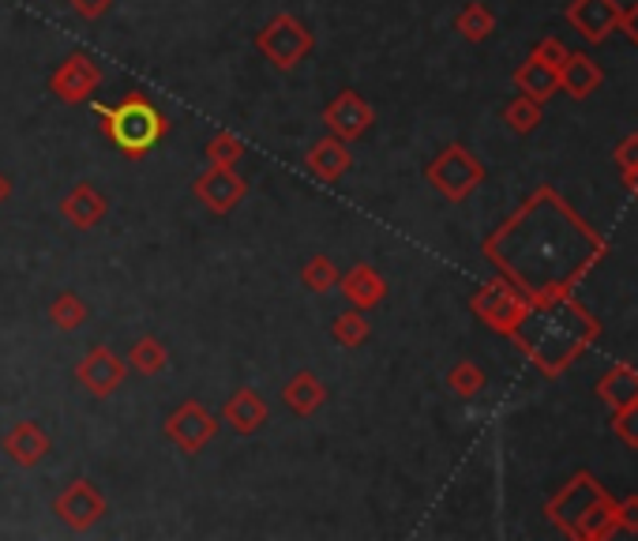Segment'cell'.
Segmentation results:
<instances>
[{
    "label": "cell",
    "instance_id": "obj_1",
    "mask_svg": "<svg viewBox=\"0 0 638 541\" xmlns=\"http://www.w3.org/2000/svg\"><path fill=\"white\" fill-rule=\"evenodd\" d=\"M582 218L567 207L552 189H541L507 218L496 233L484 241V256L499 267L507 282L530 298V304H544L552 298H564L575 290V282L586 275L598 260H605L609 244L601 233H586L575 241H564Z\"/></svg>",
    "mask_w": 638,
    "mask_h": 541
},
{
    "label": "cell",
    "instance_id": "obj_2",
    "mask_svg": "<svg viewBox=\"0 0 638 541\" xmlns=\"http://www.w3.org/2000/svg\"><path fill=\"white\" fill-rule=\"evenodd\" d=\"M598 335H601L598 316L586 312L571 293H564V298H552L544 304H530L526 320L510 338L522 346V353L544 376H559L564 369H571V361Z\"/></svg>",
    "mask_w": 638,
    "mask_h": 541
},
{
    "label": "cell",
    "instance_id": "obj_3",
    "mask_svg": "<svg viewBox=\"0 0 638 541\" xmlns=\"http://www.w3.org/2000/svg\"><path fill=\"white\" fill-rule=\"evenodd\" d=\"M552 527H559L567 538L578 541H605L619 530L616 501L605 493L593 473H575L564 489L544 507Z\"/></svg>",
    "mask_w": 638,
    "mask_h": 541
},
{
    "label": "cell",
    "instance_id": "obj_4",
    "mask_svg": "<svg viewBox=\"0 0 638 541\" xmlns=\"http://www.w3.org/2000/svg\"><path fill=\"white\" fill-rule=\"evenodd\" d=\"M91 113L98 117L106 140L113 143L124 158L151 155V151L169 135V117L143 95H124L121 101H113V106L91 101Z\"/></svg>",
    "mask_w": 638,
    "mask_h": 541
},
{
    "label": "cell",
    "instance_id": "obj_5",
    "mask_svg": "<svg viewBox=\"0 0 638 541\" xmlns=\"http://www.w3.org/2000/svg\"><path fill=\"white\" fill-rule=\"evenodd\" d=\"M429 184L450 203H466L484 184V166L466 143H447L424 169Z\"/></svg>",
    "mask_w": 638,
    "mask_h": 541
},
{
    "label": "cell",
    "instance_id": "obj_6",
    "mask_svg": "<svg viewBox=\"0 0 638 541\" xmlns=\"http://www.w3.org/2000/svg\"><path fill=\"white\" fill-rule=\"evenodd\" d=\"M470 309L484 327H492V332L510 338L518 332V324L526 320V312H530V298H526L515 282H507L504 275H496L473 293Z\"/></svg>",
    "mask_w": 638,
    "mask_h": 541
},
{
    "label": "cell",
    "instance_id": "obj_7",
    "mask_svg": "<svg viewBox=\"0 0 638 541\" xmlns=\"http://www.w3.org/2000/svg\"><path fill=\"white\" fill-rule=\"evenodd\" d=\"M255 49H260L267 64L289 72V68H297L316 49V34L304 27L297 15H275L267 27L255 34Z\"/></svg>",
    "mask_w": 638,
    "mask_h": 541
},
{
    "label": "cell",
    "instance_id": "obj_8",
    "mask_svg": "<svg viewBox=\"0 0 638 541\" xmlns=\"http://www.w3.org/2000/svg\"><path fill=\"white\" fill-rule=\"evenodd\" d=\"M106 512H109L106 496H101V489L87 478H75L72 485H68L64 493H57V501H53V515L68 530H75V534L95 530L98 522L106 519Z\"/></svg>",
    "mask_w": 638,
    "mask_h": 541
},
{
    "label": "cell",
    "instance_id": "obj_9",
    "mask_svg": "<svg viewBox=\"0 0 638 541\" xmlns=\"http://www.w3.org/2000/svg\"><path fill=\"white\" fill-rule=\"evenodd\" d=\"M218 433V418L207 410L203 402H181L173 413L166 418V436H169V444L173 447H181L184 455H200L203 447L215 440Z\"/></svg>",
    "mask_w": 638,
    "mask_h": 541
},
{
    "label": "cell",
    "instance_id": "obj_10",
    "mask_svg": "<svg viewBox=\"0 0 638 541\" xmlns=\"http://www.w3.org/2000/svg\"><path fill=\"white\" fill-rule=\"evenodd\" d=\"M98 83H101V68L95 64V57L83 53V49L80 53H68L64 61L53 68V75H49V91L61 101H68V106L91 101Z\"/></svg>",
    "mask_w": 638,
    "mask_h": 541
},
{
    "label": "cell",
    "instance_id": "obj_11",
    "mask_svg": "<svg viewBox=\"0 0 638 541\" xmlns=\"http://www.w3.org/2000/svg\"><path fill=\"white\" fill-rule=\"evenodd\" d=\"M195 200L203 203L215 215H229L244 196H249V184L237 173V166H207V173L195 177Z\"/></svg>",
    "mask_w": 638,
    "mask_h": 541
},
{
    "label": "cell",
    "instance_id": "obj_12",
    "mask_svg": "<svg viewBox=\"0 0 638 541\" xmlns=\"http://www.w3.org/2000/svg\"><path fill=\"white\" fill-rule=\"evenodd\" d=\"M124 376H128L124 358H117L109 346H95V350H87V358L75 365V384H80L83 392L95 395V399H109V395L124 384Z\"/></svg>",
    "mask_w": 638,
    "mask_h": 541
},
{
    "label": "cell",
    "instance_id": "obj_13",
    "mask_svg": "<svg viewBox=\"0 0 638 541\" xmlns=\"http://www.w3.org/2000/svg\"><path fill=\"white\" fill-rule=\"evenodd\" d=\"M323 124H327L330 135L353 143L376 124V109L357 95V91H342V95H335L327 101V109H323Z\"/></svg>",
    "mask_w": 638,
    "mask_h": 541
},
{
    "label": "cell",
    "instance_id": "obj_14",
    "mask_svg": "<svg viewBox=\"0 0 638 541\" xmlns=\"http://www.w3.org/2000/svg\"><path fill=\"white\" fill-rule=\"evenodd\" d=\"M619 12L624 8L616 0H571L567 4V23L578 31V38H586L590 46H601V41H609V34H616Z\"/></svg>",
    "mask_w": 638,
    "mask_h": 541
},
{
    "label": "cell",
    "instance_id": "obj_15",
    "mask_svg": "<svg viewBox=\"0 0 638 541\" xmlns=\"http://www.w3.org/2000/svg\"><path fill=\"white\" fill-rule=\"evenodd\" d=\"M304 166H309L312 177H320L323 184H338L346 173H350L353 166V155H350V143L338 140V135H323L309 147V155H304Z\"/></svg>",
    "mask_w": 638,
    "mask_h": 541
},
{
    "label": "cell",
    "instance_id": "obj_16",
    "mask_svg": "<svg viewBox=\"0 0 638 541\" xmlns=\"http://www.w3.org/2000/svg\"><path fill=\"white\" fill-rule=\"evenodd\" d=\"M0 447H4V455L15 462V467L31 470L53 452V440H49V433L38 425V421H20V425H12V433L0 440Z\"/></svg>",
    "mask_w": 638,
    "mask_h": 541
},
{
    "label": "cell",
    "instance_id": "obj_17",
    "mask_svg": "<svg viewBox=\"0 0 638 541\" xmlns=\"http://www.w3.org/2000/svg\"><path fill=\"white\" fill-rule=\"evenodd\" d=\"M267 402L255 387H241V392L229 395V402L222 406V421L233 429L237 436H252L255 429L267 425Z\"/></svg>",
    "mask_w": 638,
    "mask_h": 541
},
{
    "label": "cell",
    "instance_id": "obj_18",
    "mask_svg": "<svg viewBox=\"0 0 638 541\" xmlns=\"http://www.w3.org/2000/svg\"><path fill=\"white\" fill-rule=\"evenodd\" d=\"M61 215L75 226V230H95L101 218L109 215V200L101 196L95 184H75V189L61 200Z\"/></svg>",
    "mask_w": 638,
    "mask_h": 541
},
{
    "label": "cell",
    "instance_id": "obj_19",
    "mask_svg": "<svg viewBox=\"0 0 638 541\" xmlns=\"http://www.w3.org/2000/svg\"><path fill=\"white\" fill-rule=\"evenodd\" d=\"M605 83V72H601L598 61H590L586 53H567V61L559 64V91L571 98H590L601 91Z\"/></svg>",
    "mask_w": 638,
    "mask_h": 541
},
{
    "label": "cell",
    "instance_id": "obj_20",
    "mask_svg": "<svg viewBox=\"0 0 638 541\" xmlns=\"http://www.w3.org/2000/svg\"><path fill=\"white\" fill-rule=\"evenodd\" d=\"M282 402L289 406V413H297V418H312V413L327 402V387H323V380L312 369H301L286 380Z\"/></svg>",
    "mask_w": 638,
    "mask_h": 541
},
{
    "label": "cell",
    "instance_id": "obj_21",
    "mask_svg": "<svg viewBox=\"0 0 638 541\" xmlns=\"http://www.w3.org/2000/svg\"><path fill=\"white\" fill-rule=\"evenodd\" d=\"M338 286H342L346 301H350L353 309H364V312L376 309V304L387 298V278L369 264H357L350 275L338 278Z\"/></svg>",
    "mask_w": 638,
    "mask_h": 541
},
{
    "label": "cell",
    "instance_id": "obj_22",
    "mask_svg": "<svg viewBox=\"0 0 638 541\" xmlns=\"http://www.w3.org/2000/svg\"><path fill=\"white\" fill-rule=\"evenodd\" d=\"M515 87H518V95H526V98H533L544 106L552 95H559V68L544 64L530 53L515 68Z\"/></svg>",
    "mask_w": 638,
    "mask_h": 541
},
{
    "label": "cell",
    "instance_id": "obj_23",
    "mask_svg": "<svg viewBox=\"0 0 638 541\" xmlns=\"http://www.w3.org/2000/svg\"><path fill=\"white\" fill-rule=\"evenodd\" d=\"M598 399L609 406V410H624V406L638 402V369L619 361L612 365L605 376L598 380Z\"/></svg>",
    "mask_w": 638,
    "mask_h": 541
},
{
    "label": "cell",
    "instance_id": "obj_24",
    "mask_svg": "<svg viewBox=\"0 0 638 541\" xmlns=\"http://www.w3.org/2000/svg\"><path fill=\"white\" fill-rule=\"evenodd\" d=\"M166 365H169V350L155 335L135 338L132 350H128V369H135L140 376H158V372H166Z\"/></svg>",
    "mask_w": 638,
    "mask_h": 541
},
{
    "label": "cell",
    "instance_id": "obj_25",
    "mask_svg": "<svg viewBox=\"0 0 638 541\" xmlns=\"http://www.w3.org/2000/svg\"><path fill=\"white\" fill-rule=\"evenodd\" d=\"M87 316H91V309H87V301L80 298V293H72V290H64V293H57L53 304H49V324L57 327V332H80L83 324H87Z\"/></svg>",
    "mask_w": 638,
    "mask_h": 541
},
{
    "label": "cell",
    "instance_id": "obj_26",
    "mask_svg": "<svg viewBox=\"0 0 638 541\" xmlns=\"http://www.w3.org/2000/svg\"><path fill=\"white\" fill-rule=\"evenodd\" d=\"M541 121H544V106H541V101H533V98H526V95H518V98L507 101L504 124L515 135H530L533 129H541Z\"/></svg>",
    "mask_w": 638,
    "mask_h": 541
},
{
    "label": "cell",
    "instance_id": "obj_27",
    "mask_svg": "<svg viewBox=\"0 0 638 541\" xmlns=\"http://www.w3.org/2000/svg\"><path fill=\"white\" fill-rule=\"evenodd\" d=\"M484 384H489V376H484V369L478 361H455L447 372V387L450 395H458V399H478L484 392Z\"/></svg>",
    "mask_w": 638,
    "mask_h": 541
},
{
    "label": "cell",
    "instance_id": "obj_28",
    "mask_svg": "<svg viewBox=\"0 0 638 541\" xmlns=\"http://www.w3.org/2000/svg\"><path fill=\"white\" fill-rule=\"evenodd\" d=\"M330 335H335L338 346H346V350H357V346H364V338L372 335V324H369V316H364V309H346L342 316H335V324H330Z\"/></svg>",
    "mask_w": 638,
    "mask_h": 541
},
{
    "label": "cell",
    "instance_id": "obj_29",
    "mask_svg": "<svg viewBox=\"0 0 638 541\" xmlns=\"http://www.w3.org/2000/svg\"><path fill=\"white\" fill-rule=\"evenodd\" d=\"M455 31L462 34L466 41H484L492 31H496V15H492L489 8L481 4V0H470V4L458 12Z\"/></svg>",
    "mask_w": 638,
    "mask_h": 541
},
{
    "label": "cell",
    "instance_id": "obj_30",
    "mask_svg": "<svg viewBox=\"0 0 638 541\" xmlns=\"http://www.w3.org/2000/svg\"><path fill=\"white\" fill-rule=\"evenodd\" d=\"M338 278H342V270H338V264L327 256V252H316V256H312L309 264L301 267V286H304V290H312V293L335 290Z\"/></svg>",
    "mask_w": 638,
    "mask_h": 541
},
{
    "label": "cell",
    "instance_id": "obj_31",
    "mask_svg": "<svg viewBox=\"0 0 638 541\" xmlns=\"http://www.w3.org/2000/svg\"><path fill=\"white\" fill-rule=\"evenodd\" d=\"M203 155H207L210 166H237L244 158V143L237 140L233 132H218L215 140L207 143V151H203Z\"/></svg>",
    "mask_w": 638,
    "mask_h": 541
},
{
    "label": "cell",
    "instance_id": "obj_32",
    "mask_svg": "<svg viewBox=\"0 0 638 541\" xmlns=\"http://www.w3.org/2000/svg\"><path fill=\"white\" fill-rule=\"evenodd\" d=\"M612 433L624 440L627 447H638V402L624 406V410H612Z\"/></svg>",
    "mask_w": 638,
    "mask_h": 541
},
{
    "label": "cell",
    "instance_id": "obj_33",
    "mask_svg": "<svg viewBox=\"0 0 638 541\" xmlns=\"http://www.w3.org/2000/svg\"><path fill=\"white\" fill-rule=\"evenodd\" d=\"M567 53H571V49H567L559 38H552V34H549V38H541L538 46H533V57H538V61H544V64H552V68L564 64Z\"/></svg>",
    "mask_w": 638,
    "mask_h": 541
},
{
    "label": "cell",
    "instance_id": "obj_34",
    "mask_svg": "<svg viewBox=\"0 0 638 541\" xmlns=\"http://www.w3.org/2000/svg\"><path fill=\"white\" fill-rule=\"evenodd\" d=\"M638 166V132H631L627 140L616 143V169L619 173H631Z\"/></svg>",
    "mask_w": 638,
    "mask_h": 541
},
{
    "label": "cell",
    "instance_id": "obj_35",
    "mask_svg": "<svg viewBox=\"0 0 638 541\" xmlns=\"http://www.w3.org/2000/svg\"><path fill=\"white\" fill-rule=\"evenodd\" d=\"M68 4H72V12L80 15V20L95 23L109 12V8H113V0H68Z\"/></svg>",
    "mask_w": 638,
    "mask_h": 541
},
{
    "label": "cell",
    "instance_id": "obj_36",
    "mask_svg": "<svg viewBox=\"0 0 638 541\" xmlns=\"http://www.w3.org/2000/svg\"><path fill=\"white\" fill-rule=\"evenodd\" d=\"M616 515H619V530H627V534H638V493L624 496V501L616 504Z\"/></svg>",
    "mask_w": 638,
    "mask_h": 541
},
{
    "label": "cell",
    "instance_id": "obj_37",
    "mask_svg": "<svg viewBox=\"0 0 638 541\" xmlns=\"http://www.w3.org/2000/svg\"><path fill=\"white\" fill-rule=\"evenodd\" d=\"M616 31H624L627 38H631L635 46H638V0H635L631 8H624V12H619V27Z\"/></svg>",
    "mask_w": 638,
    "mask_h": 541
},
{
    "label": "cell",
    "instance_id": "obj_38",
    "mask_svg": "<svg viewBox=\"0 0 638 541\" xmlns=\"http://www.w3.org/2000/svg\"><path fill=\"white\" fill-rule=\"evenodd\" d=\"M624 181H627V189H631V196L638 200V166L631 169V173H624Z\"/></svg>",
    "mask_w": 638,
    "mask_h": 541
},
{
    "label": "cell",
    "instance_id": "obj_39",
    "mask_svg": "<svg viewBox=\"0 0 638 541\" xmlns=\"http://www.w3.org/2000/svg\"><path fill=\"white\" fill-rule=\"evenodd\" d=\"M8 196H12V181H8V177L0 173V203H4Z\"/></svg>",
    "mask_w": 638,
    "mask_h": 541
}]
</instances>
